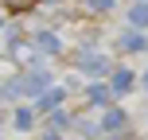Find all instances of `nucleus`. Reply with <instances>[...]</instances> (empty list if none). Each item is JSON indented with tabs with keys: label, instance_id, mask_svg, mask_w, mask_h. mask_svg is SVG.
Segmentation results:
<instances>
[{
	"label": "nucleus",
	"instance_id": "a211bd4d",
	"mask_svg": "<svg viewBox=\"0 0 148 140\" xmlns=\"http://www.w3.org/2000/svg\"><path fill=\"white\" fill-rule=\"evenodd\" d=\"M0 140H4V136H0Z\"/></svg>",
	"mask_w": 148,
	"mask_h": 140
},
{
	"label": "nucleus",
	"instance_id": "20e7f679",
	"mask_svg": "<svg viewBox=\"0 0 148 140\" xmlns=\"http://www.w3.org/2000/svg\"><path fill=\"white\" fill-rule=\"evenodd\" d=\"M62 101H66V86H51V89L35 101V109H39V113H59Z\"/></svg>",
	"mask_w": 148,
	"mask_h": 140
},
{
	"label": "nucleus",
	"instance_id": "39448f33",
	"mask_svg": "<svg viewBox=\"0 0 148 140\" xmlns=\"http://www.w3.org/2000/svg\"><path fill=\"white\" fill-rule=\"evenodd\" d=\"M35 51L39 55H59L62 51V39L55 31H35Z\"/></svg>",
	"mask_w": 148,
	"mask_h": 140
},
{
	"label": "nucleus",
	"instance_id": "9b49d317",
	"mask_svg": "<svg viewBox=\"0 0 148 140\" xmlns=\"http://www.w3.org/2000/svg\"><path fill=\"white\" fill-rule=\"evenodd\" d=\"M66 125H70V117H66V113H51V132H62Z\"/></svg>",
	"mask_w": 148,
	"mask_h": 140
},
{
	"label": "nucleus",
	"instance_id": "1a4fd4ad",
	"mask_svg": "<svg viewBox=\"0 0 148 140\" xmlns=\"http://www.w3.org/2000/svg\"><path fill=\"white\" fill-rule=\"evenodd\" d=\"M129 27H136V31L148 27V4H133L129 8Z\"/></svg>",
	"mask_w": 148,
	"mask_h": 140
},
{
	"label": "nucleus",
	"instance_id": "dca6fc26",
	"mask_svg": "<svg viewBox=\"0 0 148 140\" xmlns=\"http://www.w3.org/2000/svg\"><path fill=\"white\" fill-rule=\"evenodd\" d=\"M140 86H144V94H148V70H144V78H140Z\"/></svg>",
	"mask_w": 148,
	"mask_h": 140
},
{
	"label": "nucleus",
	"instance_id": "6e6552de",
	"mask_svg": "<svg viewBox=\"0 0 148 140\" xmlns=\"http://www.w3.org/2000/svg\"><path fill=\"white\" fill-rule=\"evenodd\" d=\"M101 128L105 132H121V128H125V113L121 109H105L101 113Z\"/></svg>",
	"mask_w": 148,
	"mask_h": 140
},
{
	"label": "nucleus",
	"instance_id": "9d476101",
	"mask_svg": "<svg viewBox=\"0 0 148 140\" xmlns=\"http://www.w3.org/2000/svg\"><path fill=\"white\" fill-rule=\"evenodd\" d=\"M31 121H35V117H31V109H16V113H12V125L20 128V132H27Z\"/></svg>",
	"mask_w": 148,
	"mask_h": 140
},
{
	"label": "nucleus",
	"instance_id": "4468645a",
	"mask_svg": "<svg viewBox=\"0 0 148 140\" xmlns=\"http://www.w3.org/2000/svg\"><path fill=\"white\" fill-rule=\"evenodd\" d=\"M105 140H133V132H129V128H121V132H109Z\"/></svg>",
	"mask_w": 148,
	"mask_h": 140
},
{
	"label": "nucleus",
	"instance_id": "f257e3e1",
	"mask_svg": "<svg viewBox=\"0 0 148 140\" xmlns=\"http://www.w3.org/2000/svg\"><path fill=\"white\" fill-rule=\"evenodd\" d=\"M16 86H20V97H35V101H39V97L51 89V70L35 66V70L20 74V78H16Z\"/></svg>",
	"mask_w": 148,
	"mask_h": 140
},
{
	"label": "nucleus",
	"instance_id": "f3484780",
	"mask_svg": "<svg viewBox=\"0 0 148 140\" xmlns=\"http://www.w3.org/2000/svg\"><path fill=\"white\" fill-rule=\"evenodd\" d=\"M136 4H148V0H136Z\"/></svg>",
	"mask_w": 148,
	"mask_h": 140
},
{
	"label": "nucleus",
	"instance_id": "f8f14e48",
	"mask_svg": "<svg viewBox=\"0 0 148 140\" xmlns=\"http://www.w3.org/2000/svg\"><path fill=\"white\" fill-rule=\"evenodd\" d=\"M39 0H8V8H12V12H27V8H35Z\"/></svg>",
	"mask_w": 148,
	"mask_h": 140
},
{
	"label": "nucleus",
	"instance_id": "f03ea898",
	"mask_svg": "<svg viewBox=\"0 0 148 140\" xmlns=\"http://www.w3.org/2000/svg\"><path fill=\"white\" fill-rule=\"evenodd\" d=\"M78 70L86 74V78H105V74H109V78H113V70H117V66H113V62L105 59V55H82Z\"/></svg>",
	"mask_w": 148,
	"mask_h": 140
},
{
	"label": "nucleus",
	"instance_id": "7ed1b4c3",
	"mask_svg": "<svg viewBox=\"0 0 148 140\" xmlns=\"http://www.w3.org/2000/svg\"><path fill=\"white\" fill-rule=\"evenodd\" d=\"M117 51H121V55H140V51H148V35L136 31V27L121 31V35H117Z\"/></svg>",
	"mask_w": 148,
	"mask_h": 140
},
{
	"label": "nucleus",
	"instance_id": "2eb2a0df",
	"mask_svg": "<svg viewBox=\"0 0 148 140\" xmlns=\"http://www.w3.org/2000/svg\"><path fill=\"white\" fill-rule=\"evenodd\" d=\"M43 140H62V136H59V132H51V128H47V136H43Z\"/></svg>",
	"mask_w": 148,
	"mask_h": 140
},
{
	"label": "nucleus",
	"instance_id": "423d86ee",
	"mask_svg": "<svg viewBox=\"0 0 148 140\" xmlns=\"http://www.w3.org/2000/svg\"><path fill=\"white\" fill-rule=\"evenodd\" d=\"M113 97H117V94H113L109 86H101V82H94V86L86 89V101H90V105H97V109H105V105H109Z\"/></svg>",
	"mask_w": 148,
	"mask_h": 140
},
{
	"label": "nucleus",
	"instance_id": "0eeeda50",
	"mask_svg": "<svg viewBox=\"0 0 148 140\" xmlns=\"http://www.w3.org/2000/svg\"><path fill=\"white\" fill-rule=\"evenodd\" d=\"M109 89H113V94H129V89H133V70H125V66H117V70H113V78H109Z\"/></svg>",
	"mask_w": 148,
	"mask_h": 140
},
{
	"label": "nucleus",
	"instance_id": "ddd939ff",
	"mask_svg": "<svg viewBox=\"0 0 148 140\" xmlns=\"http://www.w3.org/2000/svg\"><path fill=\"white\" fill-rule=\"evenodd\" d=\"M86 8H90V12H109L113 0H86Z\"/></svg>",
	"mask_w": 148,
	"mask_h": 140
}]
</instances>
